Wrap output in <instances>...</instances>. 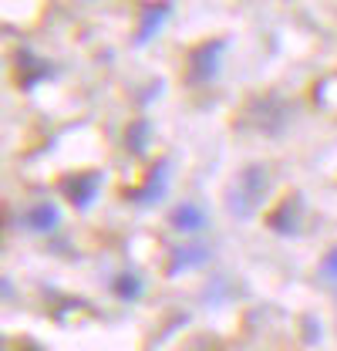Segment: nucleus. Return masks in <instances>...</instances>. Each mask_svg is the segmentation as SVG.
<instances>
[{
	"label": "nucleus",
	"instance_id": "nucleus-1",
	"mask_svg": "<svg viewBox=\"0 0 337 351\" xmlns=\"http://www.w3.org/2000/svg\"><path fill=\"white\" fill-rule=\"evenodd\" d=\"M58 223H61V210H58L54 203H47V199L27 210V226H31L34 233H51Z\"/></svg>",
	"mask_w": 337,
	"mask_h": 351
},
{
	"label": "nucleus",
	"instance_id": "nucleus-2",
	"mask_svg": "<svg viewBox=\"0 0 337 351\" xmlns=\"http://www.w3.org/2000/svg\"><path fill=\"white\" fill-rule=\"evenodd\" d=\"M172 226H175V230H196V226H203V210H196L192 203L179 206V210L172 213Z\"/></svg>",
	"mask_w": 337,
	"mask_h": 351
},
{
	"label": "nucleus",
	"instance_id": "nucleus-3",
	"mask_svg": "<svg viewBox=\"0 0 337 351\" xmlns=\"http://www.w3.org/2000/svg\"><path fill=\"white\" fill-rule=\"evenodd\" d=\"M112 287H115V294H118V298H125V301H135V298L142 294V280H138L135 274H118Z\"/></svg>",
	"mask_w": 337,
	"mask_h": 351
}]
</instances>
